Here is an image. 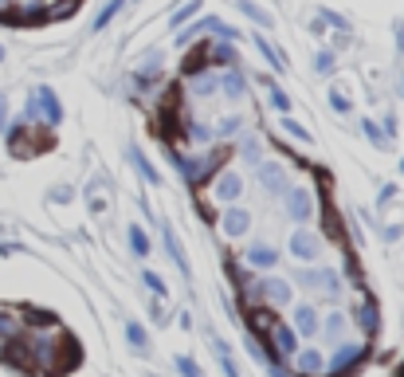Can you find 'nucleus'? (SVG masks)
Masks as SVG:
<instances>
[{
    "label": "nucleus",
    "mask_w": 404,
    "mask_h": 377,
    "mask_svg": "<svg viewBox=\"0 0 404 377\" xmlns=\"http://www.w3.org/2000/svg\"><path fill=\"white\" fill-rule=\"evenodd\" d=\"M271 327H275V315H271L267 307L251 310V330H256V334H271Z\"/></svg>",
    "instance_id": "14"
},
{
    "label": "nucleus",
    "mask_w": 404,
    "mask_h": 377,
    "mask_svg": "<svg viewBox=\"0 0 404 377\" xmlns=\"http://www.w3.org/2000/svg\"><path fill=\"white\" fill-rule=\"evenodd\" d=\"M259 177H263V185L271 188V193H286V173H283V165H263V169H259Z\"/></svg>",
    "instance_id": "10"
},
{
    "label": "nucleus",
    "mask_w": 404,
    "mask_h": 377,
    "mask_svg": "<svg viewBox=\"0 0 404 377\" xmlns=\"http://www.w3.org/2000/svg\"><path fill=\"white\" fill-rule=\"evenodd\" d=\"M247 228H251V217H247L244 209H228L224 217H220V232H224L228 240H239V236H247Z\"/></svg>",
    "instance_id": "4"
},
{
    "label": "nucleus",
    "mask_w": 404,
    "mask_h": 377,
    "mask_svg": "<svg viewBox=\"0 0 404 377\" xmlns=\"http://www.w3.org/2000/svg\"><path fill=\"white\" fill-rule=\"evenodd\" d=\"M146 287L153 291V295H165V283H161V275H153V271H146Z\"/></svg>",
    "instance_id": "26"
},
{
    "label": "nucleus",
    "mask_w": 404,
    "mask_h": 377,
    "mask_svg": "<svg viewBox=\"0 0 404 377\" xmlns=\"http://www.w3.org/2000/svg\"><path fill=\"white\" fill-rule=\"evenodd\" d=\"M357 327H361L365 334H377V307L373 303H361V307H357Z\"/></svg>",
    "instance_id": "13"
},
{
    "label": "nucleus",
    "mask_w": 404,
    "mask_h": 377,
    "mask_svg": "<svg viewBox=\"0 0 404 377\" xmlns=\"http://www.w3.org/2000/svg\"><path fill=\"white\" fill-rule=\"evenodd\" d=\"M4 8H8V0H0V12H4Z\"/></svg>",
    "instance_id": "34"
},
{
    "label": "nucleus",
    "mask_w": 404,
    "mask_h": 377,
    "mask_svg": "<svg viewBox=\"0 0 404 377\" xmlns=\"http://www.w3.org/2000/svg\"><path fill=\"white\" fill-rule=\"evenodd\" d=\"M291 330L295 334H302V338H314L318 334V310L314 307H295V322H291Z\"/></svg>",
    "instance_id": "6"
},
{
    "label": "nucleus",
    "mask_w": 404,
    "mask_h": 377,
    "mask_svg": "<svg viewBox=\"0 0 404 377\" xmlns=\"http://www.w3.org/2000/svg\"><path fill=\"white\" fill-rule=\"evenodd\" d=\"M283 126H286V134H291V138H302V142H310V134H306V130L298 126L295 118H283Z\"/></svg>",
    "instance_id": "24"
},
{
    "label": "nucleus",
    "mask_w": 404,
    "mask_h": 377,
    "mask_svg": "<svg viewBox=\"0 0 404 377\" xmlns=\"http://www.w3.org/2000/svg\"><path fill=\"white\" fill-rule=\"evenodd\" d=\"M239 130V118H224V126H220V134H236Z\"/></svg>",
    "instance_id": "32"
},
{
    "label": "nucleus",
    "mask_w": 404,
    "mask_h": 377,
    "mask_svg": "<svg viewBox=\"0 0 404 377\" xmlns=\"http://www.w3.org/2000/svg\"><path fill=\"white\" fill-rule=\"evenodd\" d=\"M130 248L138 252V256H146V252H149V236L141 228H130Z\"/></svg>",
    "instance_id": "19"
},
{
    "label": "nucleus",
    "mask_w": 404,
    "mask_h": 377,
    "mask_svg": "<svg viewBox=\"0 0 404 377\" xmlns=\"http://www.w3.org/2000/svg\"><path fill=\"white\" fill-rule=\"evenodd\" d=\"M126 338L134 342V350H146V330H141L138 322H130V327H126Z\"/></svg>",
    "instance_id": "21"
},
{
    "label": "nucleus",
    "mask_w": 404,
    "mask_h": 377,
    "mask_svg": "<svg viewBox=\"0 0 404 377\" xmlns=\"http://www.w3.org/2000/svg\"><path fill=\"white\" fill-rule=\"evenodd\" d=\"M12 334H20V327H16V315H8V310H0V342Z\"/></svg>",
    "instance_id": "16"
},
{
    "label": "nucleus",
    "mask_w": 404,
    "mask_h": 377,
    "mask_svg": "<svg viewBox=\"0 0 404 377\" xmlns=\"http://www.w3.org/2000/svg\"><path fill=\"white\" fill-rule=\"evenodd\" d=\"M291 256H295L298 263H314V259L322 256V240H318L314 232L298 228L295 236H291Z\"/></svg>",
    "instance_id": "2"
},
{
    "label": "nucleus",
    "mask_w": 404,
    "mask_h": 377,
    "mask_svg": "<svg viewBox=\"0 0 404 377\" xmlns=\"http://www.w3.org/2000/svg\"><path fill=\"white\" fill-rule=\"evenodd\" d=\"M271 334H275V350H279V354H295V350H298V334L291 327H271Z\"/></svg>",
    "instance_id": "11"
},
{
    "label": "nucleus",
    "mask_w": 404,
    "mask_h": 377,
    "mask_svg": "<svg viewBox=\"0 0 404 377\" xmlns=\"http://www.w3.org/2000/svg\"><path fill=\"white\" fill-rule=\"evenodd\" d=\"M118 12H122V0H110L106 8L99 12V20H95V28H106V24L114 20V16H118Z\"/></svg>",
    "instance_id": "18"
},
{
    "label": "nucleus",
    "mask_w": 404,
    "mask_h": 377,
    "mask_svg": "<svg viewBox=\"0 0 404 377\" xmlns=\"http://www.w3.org/2000/svg\"><path fill=\"white\" fill-rule=\"evenodd\" d=\"M259 291H263V299L275 303V307L291 303V283H286V279H259Z\"/></svg>",
    "instance_id": "7"
},
{
    "label": "nucleus",
    "mask_w": 404,
    "mask_h": 377,
    "mask_svg": "<svg viewBox=\"0 0 404 377\" xmlns=\"http://www.w3.org/2000/svg\"><path fill=\"white\" fill-rule=\"evenodd\" d=\"M326 275H330V271H318V268H306L302 275H298V283H302V287H322L326 283Z\"/></svg>",
    "instance_id": "15"
},
{
    "label": "nucleus",
    "mask_w": 404,
    "mask_h": 377,
    "mask_svg": "<svg viewBox=\"0 0 404 377\" xmlns=\"http://www.w3.org/2000/svg\"><path fill=\"white\" fill-rule=\"evenodd\" d=\"M330 107H334V110H337V114H345V110H349V102H345V99H342V95H330Z\"/></svg>",
    "instance_id": "29"
},
{
    "label": "nucleus",
    "mask_w": 404,
    "mask_h": 377,
    "mask_svg": "<svg viewBox=\"0 0 404 377\" xmlns=\"http://www.w3.org/2000/svg\"><path fill=\"white\" fill-rule=\"evenodd\" d=\"M286 212L302 224V220H314V197H310V188L302 185H286Z\"/></svg>",
    "instance_id": "1"
},
{
    "label": "nucleus",
    "mask_w": 404,
    "mask_h": 377,
    "mask_svg": "<svg viewBox=\"0 0 404 377\" xmlns=\"http://www.w3.org/2000/svg\"><path fill=\"white\" fill-rule=\"evenodd\" d=\"M365 134H369V138H373V142H377V146H384V138H381V130H377V126H373V122H365Z\"/></svg>",
    "instance_id": "30"
},
{
    "label": "nucleus",
    "mask_w": 404,
    "mask_h": 377,
    "mask_svg": "<svg viewBox=\"0 0 404 377\" xmlns=\"http://www.w3.org/2000/svg\"><path fill=\"white\" fill-rule=\"evenodd\" d=\"M271 102H275L279 110H291V99H286V95H283L279 87H271Z\"/></svg>",
    "instance_id": "28"
},
{
    "label": "nucleus",
    "mask_w": 404,
    "mask_h": 377,
    "mask_svg": "<svg viewBox=\"0 0 404 377\" xmlns=\"http://www.w3.org/2000/svg\"><path fill=\"white\" fill-rule=\"evenodd\" d=\"M177 369H181V373H185V377H200V366H197V362H193V357H185V354L177 357Z\"/></svg>",
    "instance_id": "23"
},
{
    "label": "nucleus",
    "mask_w": 404,
    "mask_h": 377,
    "mask_svg": "<svg viewBox=\"0 0 404 377\" xmlns=\"http://www.w3.org/2000/svg\"><path fill=\"white\" fill-rule=\"evenodd\" d=\"M36 95H40V102H36V107H43V114H48V118H51V126H55V122L63 118V107H60V99H55V95H51L48 87H43V90H36Z\"/></svg>",
    "instance_id": "12"
},
{
    "label": "nucleus",
    "mask_w": 404,
    "mask_h": 377,
    "mask_svg": "<svg viewBox=\"0 0 404 377\" xmlns=\"http://www.w3.org/2000/svg\"><path fill=\"white\" fill-rule=\"evenodd\" d=\"M239 8H244V12H247V16H251V20H256V24H271V16H267L263 8H256L251 0H239Z\"/></svg>",
    "instance_id": "20"
},
{
    "label": "nucleus",
    "mask_w": 404,
    "mask_h": 377,
    "mask_svg": "<svg viewBox=\"0 0 404 377\" xmlns=\"http://www.w3.org/2000/svg\"><path fill=\"white\" fill-rule=\"evenodd\" d=\"M365 357V346H354V342H342V346L334 350V357H330V362H326V369H330V373H345V369H354L357 362H361Z\"/></svg>",
    "instance_id": "3"
},
{
    "label": "nucleus",
    "mask_w": 404,
    "mask_h": 377,
    "mask_svg": "<svg viewBox=\"0 0 404 377\" xmlns=\"http://www.w3.org/2000/svg\"><path fill=\"white\" fill-rule=\"evenodd\" d=\"M326 369V357L318 354V350H302V357H298V373L302 377H314Z\"/></svg>",
    "instance_id": "9"
},
{
    "label": "nucleus",
    "mask_w": 404,
    "mask_h": 377,
    "mask_svg": "<svg viewBox=\"0 0 404 377\" xmlns=\"http://www.w3.org/2000/svg\"><path fill=\"white\" fill-rule=\"evenodd\" d=\"M224 90L232 95V99H239V95H244V75H236V71H228V75H224Z\"/></svg>",
    "instance_id": "17"
},
{
    "label": "nucleus",
    "mask_w": 404,
    "mask_h": 377,
    "mask_svg": "<svg viewBox=\"0 0 404 377\" xmlns=\"http://www.w3.org/2000/svg\"><path fill=\"white\" fill-rule=\"evenodd\" d=\"M134 161H138V169H141V173H146V181H153V185H158V169L149 165V161L141 158V153H134Z\"/></svg>",
    "instance_id": "25"
},
{
    "label": "nucleus",
    "mask_w": 404,
    "mask_h": 377,
    "mask_svg": "<svg viewBox=\"0 0 404 377\" xmlns=\"http://www.w3.org/2000/svg\"><path fill=\"white\" fill-rule=\"evenodd\" d=\"M326 334H330V338H342V334H345V318H342V315H330V318H326Z\"/></svg>",
    "instance_id": "22"
},
{
    "label": "nucleus",
    "mask_w": 404,
    "mask_h": 377,
    "mask_svg": "<svg viewBox=\"0 0 404 377\" xmlns=\"http://www.w3.org/2000/svg\"><path fill=\"white\" fill-rule=\"evenodd\" d=\"M247 263H251V268H275V263H279V252L267 248V244H256V248L247 252Z\"/></svg>",
    "instance_id": "8"
},
{
    "label": "nucleus",
    "mask_w": 404,
    "mask_h": 377,
    "mask_svg": "<svg viewBox=\"0 0 404 377\" xmlns=\"http://www.w3.org/2000/svg\"><path fill=\"white\" fill-rule=\"evenodd\" d=\"M239 193H244V181H239L236 169H224L216 181V197L224 200V205H232V200H239Z\"/></svg>",
    "instance_id": "5"
},
{
    "label": "nucleus",
    "mask_w": 404,
    "mask_h": 377,
    "mask_svg": "<svg viewBox=\"0 0 404 377\" xmlns=\"http://www.w3.org/2000/svg\"><path fill=\"white\" fill-rule=\"evenodd\" d=\"M4 110L8 107H4V95H0V130H4Z\"/></svg>",
    "instance_id": "33"
},
{
    "label": "nucleus",
    "mask_w": 404,
    "mask_h": 377,
    "mask_svg": "<svg viewBox=\"0 0 404 377\" xmlns=\"http://www.w3.org/2000/svg\"><path fill=\"white\" fill-rule=\"evenodd\" d=\"M0 60H4V48H0Z\"/></svg>",
    "instance_id": "35"
},
{
    "label": "nucleus",
    "mask_w": 404,
    "mask_h": 377,
    "mask_svg": "<svg viewBox=\"0 0 404 377\" xmlns=\"http://www.w3.org/2000/svg\"><path fill=\"white\" fill-rule=\"evenodd\" d=\"M193 12H197V0H188L185 8H181V12H177V16H173V28H177V24H185V20H188V16H193Z\"/></svg>",
    "instance_id": "27"
},
{
    "label": "nucleus",
    "mask_w": 404,
    "mask_h": 377,
    "mask_svg": "<svg viewBox=\"0 0 404 377\" xmlns=\"http://www.w3.org/2000/svg\"><path fill=\"white\" fill-rule=\"evenodd\" d=\"M334 67V55H330V51H322V55H318V71H330Z\"/></svg>",
    "instance_id": "31"
}]
</instances>
